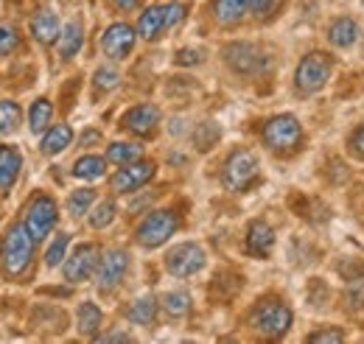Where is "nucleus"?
Instances as JSON below:
<instances>
[{
  "mask_svg": "<svg viewBox=\"0 0 364 344\" xmlns=\"http://www.w3.org/2000/svg\"><path fill=\"white\" fill-rule=\"evenodd\" d=\"M34 238L26 224H11L0 238V269L6 277H20L34 260Z\"/></svg>",
  "mask_w": 364,
  "mask_h": 344,
  "instance_id": "f257e3e1",
  "label": "nucleus"
},
{
  "mask_svg": "<svg viewBox=\"0 0 364 344\" xmlns=\"http://www.w3.org/2000/svg\"><path fill=\"white\" fill-rule=\"evenodd\" d=\"M225 62L238 76H261L269 70V56L252 43H232L225 48Z\"/></svg>",
  "mask_w": 364,
  "mask_h": 344,
  "instance_id": "f03ea898",
  "label": "nucleus"
},
{
  "mask_svg": "<svg viewBox=\"0 0 364 344\" xmlns=\"http://www.w3.org/2000/svg\"><path fill=\"white\" fill-rule=\"evenodd\" d=\"M180 230V215L174 210H157L143 218V224L137 227V244L146 249H154L160 244H166L174 232Z\"/></svg>",
  "mask_w": 364,
  "mask_h": 344,
  "instance_id": "7ed1b4c3",
  "label": "nucleus"
},
{
  "mask_svg": "<svg viewBox=\"0 0 364 344\" xmlns=\"http://www.w3.org/2000/svg\"><path fill=\"white\" fill-rule=\"evenodd\" d=\"M252 328L267 339H277L291 328V311L280 300L258 302V308L252 311Z\"/></svg>",
  "mask_w": 364,
  "mask_h": 344,
  "instance_id": "20e7f679",
  "label": "nucleus"
},
{
  "mask_svg": "<svg viewBox=\"0 0 364 344\" xmlns=\"http://www.w3.org/2000/svg\"><path fill=\"white\" fill-rule=\"evenodd\" d=\"M255 176H258V157L252 151H247V149H238V151L230 154L228 163H225L222 182H225L228 190L241 193L255 182Z\"/></svg>",
  "mask_w": 364,
  "mask_h": 344,
  "instance_id": "39448f33",
  "label": "nucleus"
},
{
  "mask_svg": "<svg viewBox=\"0 0 364 344\" xmlns=\"http://www.w3.org/2000/svg\"><path fill=\"white\" fill-rule=\"evenodd\" d=\"M264 143L277 151V154H286V151H294L300 143H303V127L294 115H277L272 121H267L264 127Z\"/></svg>",
  "mask_w": 364,
  "mask_h": 344,
  "instance_id": "423d86ee",
  "label": "nucleus"
},
{
  "mask_svg": "<svg viewBox=\"0 0 364 344\" xmlns=\"http://www.w3.org/2000/svg\"><path fill=\"white\" fill-rule=\"evenodd\" d=\"M333 73V62L331 56L325 53H309L300 65H297V73H294V82L300 92H317L325 87V82L331 79Z\"/></svg>",
  "mask_w": 364,
  "mask_h": 344,
  "instance_id": "0eeeda50",
  "label": "nucleus"
},
{
  "mask_svg": "<svg viewBox=\"0 0 364 344\" xmlns=\"http://www.w3.org/2000/svg\"><path fill=\"white\" fill-rule=\"evenodd\" d=\"M56 202L50 199V196H37L28 208H26V215H23V224H26V230L31 232V238L34 241H43L48 238V232L56 227Z\"/></svg>",
  "mask_w": 364,
  "mask_h": 344,
  "instance_id": "6e6552de",
  "label": "nucleus"
},
{
  "mask_svg": "<svg viewBox=\"0 0 364 344\" xmlns=\"http://www.w3.org/2000/svg\"><path fill=\"white\" fill-rule=\"evenodd\" d=\"M205 249L199 244H180L166 255V269L174 277H191L205 266Z\"/></svg>",
  "mask_w": 364,
  "mask_h": 344,
  "instance_id": "1a4fd4ad",
  "label": "nucleus"
},
{
  "mask_svg": "<svg viewBox=\"0 0 364 344\" xmlns=\"http://www.w3.org/2000/svg\"><path fill=\"white\" fill-rule=\"evenodd\" d=\"M127 269H129V252H127V249H109V252L104 255V260L98 263V277H95L98 289H101V291L115 289V286L124 280Z\"/></svg>",
  "mask_w": 364,
  "mask_h": 344,
  "instance_id": "9d476101",
  "label": "nucleus"
},
{
  "mask_svg": "<svg viewBox=\"0 0 364 344\" xmlns=\"http://www.w3.org/2000/svg\"><path fill=\"white\" fill-rule=\"evenodd\" d=\"M151 176H154V163H151V160L127 163L121 171L112 176V190H115V193H132L137 188H143Z\"/></svg>",
  "mask_w": 364,
  "mask_h": 344,
  "instance_id": "9b49d317",
  "label": "nucleus"
},
{
  "mask_svg": "<svg viewBox=\"0 0 364 344\" xmlns=\"http://www.w3.org/2000/svg\"><path fill=\"white\" fill-rule=\"evenodd\" d=\"M98 266V247L95 244H82L76 252L65 260V280L68 283H82L87 280Z\"/></svg>",
  "mask_w": 364,
  "mask_h": 344,
  "instance_id": "f8f14e48",
  "label": "nucleus"
},
{
  "mask_svg": "<svg viewBox=\"0 0 364 344\" xmlns=\"http://www.w3.org/2000/svg\"><path fill=\"white\" fill-rule=\"evenodd\" d=\"M101 48L109 59H127L135 48V31L127 26V23H115L104 31L101 37Z\"/></svg>",
  "mask_w": 364,
  "mask_h": 344,
  "instance_id": "ddd939ff",
  "label": "nucleus"
},
{
  "mask_svg": "<svg viewBox=\"0 0 364 344\" xmlns=\"http://www.w3.org/2000/svg\"><path fill=\"white\" fill-rule=\"evenodd\" d=\"M124 129H129L132 134H140V137H149L151 131L157 129L160 124V109L154 104H137L132 107L127 115H124Z\"/></svg>",
  "mask_w": 364,
  "mask_h": 344,
  "instance_id": "4468645a",
  "label": "nucleus"
},
{
  "mask_svg": "<svg viewBox=\"0 0 364 344\" xmlns=\"http://www.w3.org/2000/svg\"><path fill=\"white\" fill-rule=\"evenodd\" d=\"M274 247V232L267 221H252L247 230V252L255 258H267Z\"/></svg>",
  "mask_w": 364,
  "mask_h": 344,
  "instance_id": "2eb2a0df",
  "label": "nucleus"
},
{
  "mask_svg": "<svg viewBox=\"0 0 364 344\" xmlns=\"http://www.w3.org/2000/svg\"><path fill=\"white\" fill-rule=\"evenodd\" d=\"M23 168V157L14 146H0V190L14 188L17 176Z\"/></svg>",
  "mask_w": 364,
  "mask_h": 344,
  "instance_id": "dca6fc26",
  "label": "nucleus"
},
{
  "mask_svg": "<svg viewBox=\"0 0 364 344\" xmlns=\"http://www.w3.org/2000/svg\"><path fill=\"white\" fill-rule=\"evenodd\" d=\"M31 34L40 45H53V40H59V17L53 11H37L31 20Z\"/></svg>",
  "mask_w": 364,
  "mask_h": 344,
  "instance_id": "f3484780",
  "label": "nucleus"
},
{
  "mask_svg": "<svg viewBox=\"0 0 364 344\" xmlns=\"http://www.w3.org/2000/svg\"><path fill=\"white\" fill-rule=\"evenodd\" d=\"M250 11V0H213V17L219 26H238Z\"/></svg>",
  "mask_w": 364,
  "mask_h": 344,
  "instance_id": "a211bd4d",
  "label": "nucleus"
},
{
  "mask_svg": "<svg viewBox=\"0 0 364 344\" xmlns=\"http://www.w3.org/2000/svg\"><path fill=\"white\" fill-rule=\"evenodd\" d=\"M59 56L62 59H73L79 50H82V43H85V28H82V23L79 20H73V23H68L65 28H62V34H59Z\"/></svg>",
  "mask_w": 364,
  "mask_h": 344,
  "instance_id": "6ab92c4d",
  "label": "nucleus"
},
{
  "mask_svg": "<svg viewBox=\"0 0 364 344\" xmlns=\"http://www.w3.org/2000/svg\"><path fill=\"white\" fill-rule=\"evenodd\" d=\"M137 31L143 40H157L166 31V17H163V6H149L140 20H137Z\"/></svg>",
  "mask_w": 364,
  "mask_h": 344,
  "instance_id": "aec40b11",
  "label": "nucleus"
},
{
  "mask_svg": "<svg viewBox=\"0 0 364 344\" xmlns=\"http://www.w3.org/2000/svg\"><path fill=\"white\" fill-rule=\"evenodd\" d=\"M70 140H73V131L70 127H65V124H59V127H50L46 131V137H43V154L48 157H53V154H59V151H65L68 146H70Z\"/></svg>",
  "mask_w": 364,
  "mask_h": 344,
  "instance_id": "412c9836",
  "label": "nucleus"
},
{
  "mask_svg": "<svg viewBox=\"0 0 364 344\" xmlns=\"http://www.w3.org/2000/svg\"><path fill=\"white\" fill-rule=\"evenodd\" d=\"M328 37H331V43L336 45V48H350V45L356 43V37H359V28H356V23L350 17H342V20H336L331 26Z\"/></svg>",
  "mask_w": 364,
  "mask_h": 344,
  "instance_id": "4be33fe9",
  "label": "nucleus"
},
{
  "mask_svg": "<svg viewBox=\"0 0 364 344\" xmlns=\"http://www.w3.org/2000/svg\"><path fill=\"white\" fill-rule=\"evenodd\" d=\"M50 118H53V104L48 98H37L31 104V112H28V129L34 131V134L46 131L50 127Z\"/></svg>",
  "mask_w": 364,
  "mask_h": 344,
  "instance_id": "5701e85b",
  "label": "nucleus"
},
{
  "mask_svg": "<svg viewBox=\"0 0 364 344\" xmlns=\"http://www.w3.org/2000/svg\"><path fill=\"white\" fill-rule=\"evenodd\" d=\"M76 322H79V333L82 336H95L98 328H101V311H98V305L82 302L79 305V313H76Z\"/></svg>",
  "mask_w": 364,
  "mask_h": 344,
  "instance_id": "b1692460",
  "label": "nucleus"
},
{
  "mask_svg": "<svg viewBox=\"0 0 364 344\" xmlns=\"http://www.w3.org/2000/svg\"><path fill=\"white\" fill-rule=\"evenodd\" d=\"M140 157V146L137 143H112L107 149V160L109 163H118V166H127V163H135Z\"/></svg>",
  "mask_w": 364,
  "mask_h": 344,
  "instance_id": "393cba45",
  "label": "nucleus"
},
{
  "mask_svg": "<svg viewBox=\"0 0 364 344\" xmlns=\"http://www.w3.org/2000/svg\"><path fill=\"white\" fill-rule=\"evenodd\" d=\"M154 316H157V302H154V297H140V300L129 308V319H132L135 325H151Z\"/></svg>",
  "mask_w": 364,
  "mask_h": 344,
  "instance_id": "a878e982",
  "label": "nucleus"
},
{
  "mask_svg": "<svg viewBox=\"0 0 364 344\" xmlns=\"http://www.w3.org/2000/svg\"><path fill=\"white\" fill-rule=\"evenodd\" d=\"M104 171H107V163H104L101 157H92V154L82 157V160L73 166V173H76L79 179H101Z\"/></svg>",
  "mask_w": 364,
  "mask_h": 344,
  "instance_id": "bb28decb",
  "label": "nucleus"
},
{
  "mask_svg": "<svg viewBox=\"0 0 364 344\" xmlns=\"http://www.w3.org/2000/svg\"><path fill=\"white\" fill-rule=\"evenodd\" d=\"M115 213H118V208H115V202H112V199L98 202V208H95L92 215H90V227L92 230H104V227H109V224L115 221Z\"/></svg>",
  "mask_w": 364,
  "mask_h": 344,
  "instance_id": "cd10ccee",
  "label": "nucleus"
},
{
  "mask_svg": "<svg viewBox=\"0 0 364 344\" xmlns=\"http://www.w3.org/2000/svg\"><path fill=\"white\" fill-rule=\"evenodd\" d=\"M95 202V190L90 188H82V190H76V193H70V199H68V213L73 215H85L90 210V205Z\"/></svg>",
  "mask_w": 364,
  "mask_h": 344,
  "instance_id": "c85d7f7f",
  "label": "nucleus"
},
{
  "mask_svg": "<svg viewBox=\"0 0 364 344\" xmlns=\"http://www.w3.org/2000/svg\"><path fill=\"white\" fill-rule=\"evenodd\" d=\"M20 118H23V112H20V107L14 101H0V131L3 134L17 129Z\"/></svg>",
  "mask_w": 364,
  "mask_h": 344,
  "instance_id": "c756f323",
  "label": "nucleus"
},
{
  "mask_svg": "<svg viewBox=\"0 0 364 344\" xmlns=\"http://www.w3.org/2000/svg\"><path fill=\"white\" fill-rule=\"evenodd\" d=\"M20 48V31L11 26V23H3L0 20V56H9Z\"/></svg>",
  "mask_w": 364,
  "mask_h": 344,
  "instance_id": "7c9ffc66",
  "label": "nucleus"
},
{
  "mask_svg": "<svg viewBox=\"0 0 364 344\" xmlns=\"http://www.w3.org/2000/svg\"><path fill=\"white\" fill-rule=\"evenodd\" d=\"M166 313L168 316H185L188 311H191V294H185V291H174V294H168L166 300Z\"/></svg>",
  "mask_w": 364,
  "mask_h": 344,
  "instance_id": "2f4dec72",
  "label": "nucleus"
},
{
  "mask_svg": "<svg viewBox=\"0 0 364 344\" xmlns=\"http://www.w3.org/2000/svg\"><path fill=\"white\" fill-rule=\"evenodd\" d=\"M280 6H283V0H250V11L255 20H272L280 11Z\"/></svg>",
  "mask_w": 364,
  "mask_h": 344,
  "instance_id": "473e14b6",
  "label": "nucleus"
},
{
  "mask_svg": "<svg viewBox=\"0 0 364 344\" xmlns=\"http://www.w3.org/2000/svg\"><path fill=\"white\" fill-rule=\"evenodd\" d=\"M92 85L95 90H115V87L121 85V73L115 70V68H98L95 70V76H92Z\"/></svg>",
  "mask_w": 364,
  "mask_h": 344,
  "instance_id": "72a5a7b5",
  "label": "nucleus"
},
{
  "mask_svg": "<svg viewBox=\"0 0 364 344\" xmlns=\"http://www.w3.org/2000/svg\"><path fill=\"white\" fill-rule=\"evenodd\" d=\"M216 140H219V127H216V124H202V127L196 129V134H193V143H196L199 151H208Z\"/></svg>",
  "mask_w": 364,
  "mask_h": 344,
  "instance_id": "f704fd0d",
  "label": "nucleus"
},
{
  "mask_svg": "<svg viewBox=\"0 0 364 344\" xmlns=\"http://www.w3.org/2000/svg\"><path fill=\"white\" fill-rule=\"evenodd\" d=\"M68 244H70V235H56V241L48 247V252H46V263L53 269V266H59L62 260H65V249H68Z\"/></svg>",
  "mask_w": 364,
  "mask_h": 344,
  "instance_id": "c9c22d12",
  "label": "nucleus"
},
{
  "mask_svg": "<svg viewBox=\"0 0 364 344\" xmlns=\"http://www.w3.org/2000/svg\"><path fill=\"white\" fill-rule=\"evenodd\" d=\"M185 14H188V9H185L182 3H166V6H163V17H166V31H168V28H174V26H180L182 20H185Z\"/></svg>",
  "mask_w": 364,
  "mask_h": 344,
  "instance_id": "e433bc0d",
  "label": "nucleus"
},
{
  "mask_svg": "<svg viewBox=\"0 0 364 344\" xmlns=\"http://www.w3.org/2000/svg\"><path fill=\"white\" fill-rule=\"evenodd\" d=\"M309 342H331V344H342L345 342V333L342 330H319V333H311Z\"/></svg>",
  "mask_w": 364,
  "mask_h": 344,
  "instance_id": "4c0bfd02",
  "label": "nucleus"
},
{
  "mask_svg": "<svg viewBox=\"0 0 364 344\" xmlns=\"http://www.w3.org/2000/svg\"><path fill=\"white\" fill-rule=\"evenodd\" d=\"M199 62H202V50H191V48H188V50H180V53H177V65H182V68H185V65H199Z\"/></svg>",
  "mask_w": 364,
  "mask_h": 344,
  "instance_id": "58836bf2",
  "label": "nucleus"
},
{
  "mask_svg": "<svg viewBox=\"0 0 364 344\" xmlns=\"http://www.w3.org/2000/svg\"><path fill=\"white\" fill-rule=\"evenodd\" d=\"M350 149H353V154H356V157H362L364 160V124L353 131V137H350Z\"/></svg>",
  "mask_w": 364,
  "mask_h": 344,
  "instance_id": "ea45409f",
  "label": "nucleus"
},
{
  "mask_svg": "<svg viewBox=\"0 0 364 344\" xmlns=\"http://www.w3.org/2000/svg\"><path fill=\"white\" fill-rule=\"evenodd\" d=\"M101 342H132L129 333H109V336H101Z\"/></svg>",
  "mask_w": 364,
  "mask_h": 344,
  "instance_id": "a19ab883",
  "label": "nucleus"
},
{
  "mask_svg": "<svg viewBox=\"0 0 364 344\" xmlns=\"http://www.w3.org/2000/svg\"><path fill=\"white\" fill-rule=\"evenodd\" d=\"M101 140V134L98 131H87V134H82V146H90V143H98Z\"/></svg>",
  "mask_w": 364,
  "mask_h": 344,
  "instance_id": "79ce46f5",
  "label": "nucleus"
},
{
  "mask_svg": "<svg viewBox=\"0 0 364 344\" xmlns=\"http://www.w3.org/2000/svg\"><path fill=\"white\" fill-rule=\"evenodd\" d=\"M112 3H115L118 9H124V11H127V9H135L140 0H112Z\"/></svg>",
  "mask_w": 364,
  "mask_h": 344,
  "instance_id": "37998d69",
  "label": "nucleus"
}]
</instances>
